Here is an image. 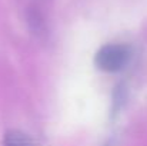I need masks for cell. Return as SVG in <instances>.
<instances>
[{
	"label": "cell",
	"mask_w": 147,
	"mask_h": 146,
	"mask_svg": "<svg viewBox=\"0 0 147 146\" xmlns=\"http://www.w3.org/2000/svg\"><path fill=\"white\" fill-rule=\"evenodd\" d=\"M4 146H33L29 138L17 130H10L4 136Z\"/></svg>",
	"instance_id": "cell-2"
},
{
	"label": "cell",
	"mask_w": 147,
	"mask_h": 146,
	"mask_svg": "<svg viewBox=\"0 0 147 146\" xmlns=\"http://www.w3.org/2000/svg\"><path fill=\"white\" fill-rule=\"evenodd\" d=\"M130 49L124 45H106L94 57V63L103 72H117L129 62Z\"/></svg>",
	"instance_id": "cell-1"
}]
</instances>
